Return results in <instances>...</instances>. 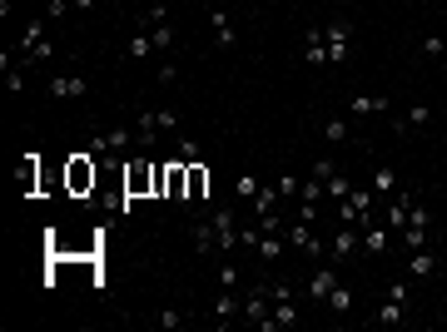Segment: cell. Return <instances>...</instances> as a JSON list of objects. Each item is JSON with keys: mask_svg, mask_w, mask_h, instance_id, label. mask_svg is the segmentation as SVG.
Wrapping results in <instances>:
<instances>
[{"mask_svg": "<svg viewBox=\"0 0 447 332\" xmlns=\"http://www.w3.org/2000/svg\"><path fill=\"white\" fill-rule=\"evenodd\" d=\"M358 248H363V228H358V223H343V228L333 233V243H328V263H348Z\"/></svg>", "mask_w": 447, "mask_h": 332, "instance_id": "3", "label": "cell"}, {"mask_svg": "<svg viewBox=\"0 0 447 332\" xmlns=\"http://www.w3.org/2000/svg\"><path fill=\"white\" fill-rule=\"evenodd\" d=\"M70 16V0H50V20H65Z\"/></svg>", "mask_w": 447, "mask_h": 332, "instance_id": "38", "label": "cell"}, {"mask_svg": "<svg viewBox=\"0 0 447 332\" xmlns=\"http://www.w3.org/2000/svg\"><path fill=\"white\" fill-rule=\"evenodd\" d=\"M328 307H333V312H353V292H348V287L338 283V287L328 292Z\"/></svg>", "mask_w": 447, "mask_h": 332, "instance_id": "29", "label": "cell"}, {"mask_svg": "<svg viewBox=\"0 0 447 332\" xmlns=\"http://www.w3.org/2000/svg\"><path fill=\"white\" fill-rule=\"evenodd\" d=\"M219 287H239V268H234V263L219 268Z\"/></svg>", "mask_w": 447, "mask_h": 332, "instance_id": "35", "label": "cell"}, {"mask_svg": "<svg viewBox=\"0 0 447 332\" xmlns=\"http://www.w3.org/2000/svg\"><path fill=\"white\" fill-rule=\"evenodd\" d=\"M323 189H328V198H348V194H353V184H348L343 174H333V179H328Z\"/></svg>", "mask_w": 447, "mask_h": 332, "instance_id": "32", "label": "cell"}, {"mask_svg": "<svg viewBox=\"0 0 447 332\" xmlns=\"http://www.w3.org/2000/svg\"><path fill=\"white\" fill-rule=\"evenodd\" d=\"M303 60H308V65H328V45H323V30H308V35H303Z\"/></svg>", "mask_w": 447, "mask_h": 332, "instance_id": "15", "label": "cell"}, {"mask_svg": "<svg viewBox=\"0 0 447 332\" xmlns=\"http://www.w3.org/2000/svg\"><path fill=\"white\" fill-rule=\"evenodd\" d=\"M209 25H214V45H219V50H234V45H239V35H234V16L224 11V6L209 11Z\"/></svg>", "mask_w": 447, "mask_h": 332, "instance_id": "6", "label": "cell"}, {"mask_svg": "<svg viewBox=\"0 0 447 332\" xmlns=\"http://www.w3.org/2000/svg\"><path fill=\"white\" fill-rule=\"evenodd\" d=\"M45 95H50V100H80V95H90V80L60 75V80H45Z\"/></svg>", "mask_w": 447, "mask_h": 332, "instance_id": "7", "label": "cell"}, {"mask_svg": "<svg viewBox=\"0 0 447 332\" xmlns=\"http://www.w3.org/2000/svg\"><path fill=\"white\" fill-rule=\"evenodd\" d=\"M427 119H432V105H412V109H407V114H402L393 129H397V134H407V129H422Z\"/></svg>", "mask_w": 447, "mask_h": 332, "instance_id": "18", "label": "cell"}, {"mask_svg": "<svg viewBox=\"0 0 447 332\" xmlns=\"http://www.w3.org/2000/svg\"><path fill=\"white\" fill-rule=\"evenodd\" d=\"M149 55H154V40H149V30H139L129 40V60H149Z\"/></svg>", "mask_w": 447, "mask_h": 332, "instance_id": "26", "label": "cell"}, {"mask_svg": "<svg viewBox=\"0 0 447 332\" xmlns=\"http://www.w3.org/2000/svg\"><path fill=\"white\" fill-rule=\"evenodd\" d=\"M269 312H274V297H269V292H244V312H239L244 322L264 327V317H269Z\"/></svg>", "mask_w": 447, "mask_h": 332, "instance_id": "9", "label": "cell"}, {"mask_svg": "<svg viewBox=\"0 0 447 332\" xmlns=\"http://www.w3.org/2000/svg\"><path fill=\"white\" fill-rule=\"evenodd\" d=\"M358 228H363V248H368V253H388V243H393V228H388V223H368V218H363Z\"/></svg>", "mask_w": 447, "mask_h": 332, "instance_id": "12", "label": "cell"}, {"mask_svg": "<svg viewBox=\"0 0 447 332\" xmlns=\"http://www.w3.org/2000/svg\"><path fill=\"white\" fill-rule=\"evenodd\" d=\"M179 159H184V164H199V159H204V149H199L189 134H179Z\"/></svg>", "mask_w": 447, "mask_h": 332, "instance_id": "30", "label": "cell"}, {"mask_svg": "<svg viewBox=\"0 0 447 332\" xmlns=\"http://www.w3.org/2000/svg\"><path fill=\"white\" fill-rule=\"evenodd\" d=\"M432 268H437V253H432V248H417V253L407 258V278H427Z\"/></svg>", "mask_w": 447, "mask_h": 332, "instance_id": "19", "label": "cell"}, {"mask_svg": "<svg viewBox=\"0 0 447 332\" xmlns=\"http://www.w3.org/2000/svg\"><path fill=\"white\" fill-rule=\"evenodd\" d=\"M194 253H219V233H214V218L194 223Z\"/></svg>", "mask_w": 447, "mask_h": 332, "instance_id": "16", "label": "cell"}, {"mask_svg": "<svg viewBox=\"0 0 447 332\" xmlns=\"http://www.w3.org/2000/svg\"><path fill=\"white\" fill-rule=\"evenodd\" d=\"M348 109H353V114H383V109H388V100H383V95H358Z\"/></svg>", "mask_w": 447, "mask_h": 332, "instance_id": "22", "label": "cell"}, {"mask_svg": "<svg viewBox=\"0 0 447 332\" xmlns=\"http://www.w3.org/2000/svg\"><path fill=\"white\" fill-rule=\"evenodd\" d=\"M129 139H139V134H129V129H110V134L90 139V154H120V149H129Z\"/></svg>", "mask_w": 447, "mask_h": 332, "instance_id": "10", "label": "cell"}, {"mask_svg": "<svg viewBox=\"0 0 447 332\" xmlns=\"http://www.w3.org/2000/svg\"><path fill=\"white\" fill-rule=\"evenodd\" d=\"M174 129H179V114H174V109H144L139 124H134L139 144H154L159 134H174Z\"/></svg>", "mask_w": 447, "mask_h": 332, "instance_id": "1", "label": "cell"}, {"mask_svg": "<svg viewBox=\"0 0 447 332\" xmlns=\"http://www.w3.org/2000/svg\"><path fill=\"white\" fill-rule=\"evenodd\" d=\"M313 179H323V184H328V179H333V164H328V159H318V164H313Z\"/></svg>", "mask_w": 447, "mask_h": 332, "instance_id": "39", "label": "cell"}, {"mask_svg": "<svg viewBox=\"0 0 447 332\" xmlns=\"http://www.w3.org/2000/svg\"><path fill=\"white\" fill-rule=\"evenodd\" d=\"M279 198H284V194H279V184H264V189L254 194V213H259V218H264V213H274V208H279Z\"/></svg>", "mask_w": 447, "mask_h": 332, "instance_id": "20", "label": "cell"}, {"mask_svg": "<svg viewBox=\"0 0 447 332\" xmlns=\"http://www.w3.org/2000/svg\"><path fill=\"white\" fill-rule=\"evenodd\" d=\"M348 40H353V25L348 20H333L323 30V45H328V65H343L348 60Z\"/></svg>", "mask_w": 447, "mask_h": 332, "instance_id": "4", "label": "cell"}, {"mask_svg": "<svg viewBox=\"0 0 447 332\" xmlns=\"http://www.w3.org/2000/svg\"><path fill=\"white\" fill-rule=\"evenodd\" d=\"M417 50H422L427 60H432V55H442V50H447V35H427V40L417 45Z\"/></svg>", "mask_w": 447, "mask_h": 332, "instance_id": "33", "label": "cell"}, {"mask_svg": "<svg viewBox=\"0 0 447 332\" xmlns=\"http://www.w3.org/2000/svg\"><path fill=\"white\" fill-rule=\"evenodd\" d=\"M338 287V273L333 268H318V273H308V297L313 302H328V292Z\"/></svg>", "mask_w": 447, "mask_h": 332, "instance_id": "14", "label": "cell"}, {"mask_svg": "<svg viewBox=\"0 0 447 332\" xmlns=\"http://www.w3.org/2000/svg\"><path fill=\"white\" fill-rule=\"evenodd\" d=\"M407 223H417V228H427L432 218H427V208H422V203H412V208H407Z\"/></svg>", "mask_w": 447, "mask_h": 332, "instance_id": "37", "label": "cell"}, {"mask_svg": "<svg viewBox=\"0 0 447 332\" xmlns=\"http://www.w3.org/2000/svg\"><path fill=\"white\" fill-rule=\"evenodd\" d=\"M209 218H214V233H219V253H234V248H239V228H244V223H234V213H229V208H214Z\"/></svg>", "mask_w": 447, "mask_h": 332, "instance_id": "5", "label": "cell"}, {"mask_svg": "<svg viewBox=\"0 0 447 332\" xmlns=\"http://www.w3.org/2000/svg\"><path fill=\"white\" fill-rule=\"evenodd\" d=\"M239 312H244V292H239V287H224L219 302H214V322L224 327V322H234Z\"/></svg>", "mask_w": 447, "mask_h": 332, "instance_id": "8", "label": "cell"}, {"mask_svg": "<svg viewBox=\"0 0 447 332\" xmlns=\"http://www.w3.org/2000/svg\"><path fill=\"white\" fill-rule=\"evenodd\" d=\"M284 238H289L298 253H308V258H323V238L313 233V218H298V223H289V228H284Z\"/></svg>", "mask_w": 447, "mask_h": 332, "instance_id": "2", "label": "cell"}, {"mask_svg": "<svg viewBox=\"0 0 447 332\" xmlns=\"http://www.w3.org/2000/svg\"><path fill=\"white\" fill-rule=\"evenodd\" d=\"M144 30H149L154 50H169V45H174V25H169V20H159V25H144Z\"/></svg>", "mask_w": 447, "mask_h": 332, "instance_id": "24", "label": "cell"}, {"mask_svg": "<svg viewBox=\"0 0 447 332\" xmlns=\"http://www.w3.org/2000/svg\"><path fill=\"white\" fill-rule=\"evenodd\" d=\"M70 11H85V16H90V11H95V0H70Z\"/></svg>", "mask_w": 447, "mask_h": 332, "instance_id": "40", "label": "cell"}, {"mask_svg": "<svg viewBox=\"0 0 447 332\" xmlns=\"http://www.w3.org/2000/svg\"><path fill=\"white\" fill-rule=\"evenodd\" d=\"M154 322H159V327H164V332H169V327H179V322H184V312H179V307H164V312H159V317H154Z\"/></svg>", "mask_w": 447, "mask_h": 332, "instance_id": "34", "label": "cell"}, {"mask_svg": "<svg viewBox=\"0 0 447 332\" xmlns=\"http://www.w3.org/2000/svg\"><path fill=\"white\" fill-rule=\"evenodd\" d=\"M259 189H264V184H259L254 174H239V179H234V194H239V198H249V203H254V194H259Z\"/></svg>", "mask_w": 447, "mask_h": 332, "instance_id": "28", "label": "cell"}, {"mask_svg": "<svg viewBox=\"0 0 447 332\" xmlns=\"http://www.w3.org/2000/svg\"><path fill=\"white\" fill-rule=\"evenodd\" d=\"M402 243H407V253H417V248H427V243H432V233H427V228H417V223H407V228H402Z\"/></svg>", "mask_w": 447, "mask_h": 332, "instance_id": "25", "label": "cell"}, {"mask_svg": "<svg viewBox=\"0 0 447 332\" xmlns=\"http://www.w3.org/2000/svg\"><path fill=\"white\" fill-rule=\"evenodd\" d=\"M204 189H209V174H204V164H189V198H184V203L204 198Z\"/></svg>", "mask_w": 447, "mask_h": 332, "instance_id": "23", "label": "cell"}, {"mask_svg": "<svg viewBox=\"0 0 447 332\" xmlns=\"http://www.w3.org/2000/svg\"><path fill=\"white\" fill-rule=\"evenodd\" d=\"M298 189H303V184H298L294 174H284V179H279V194H284V198H298Z\"/></svg>", "mask_w": 447, "mask_h": 332, "instance_id": "36", "label": "cell"}, {"mask_svg": "<svg viewBox=\"0 0 447 332\" xmlns=\"http://www.w3.org/2000/svg\"><path fill=\"white\" fill-rule=\"evenodd\" d=\"M368 189L378 194V198H393V194H402V179H397V169H373V179H368Z\"/></svg>", "mask_w": 447, "mask_h": 332, "instance_id": "11", "label": "cell"}, {"mask_svg": "<svg viewBox=\"0 0 447 332\" xmlns=\"http://www.w3.org/2000/svg\"><path fill=\"white\" fill-rule=\"evenodd\" d=\"M323 194H328V189H323V179H308V184L298 189V198H303V203H318Z\"/></svg>", "mask_w": 447, "mask_h": 332, "instance_id": "31", "label": "cell"}, {"mask_svg": "<svg viewBox=\"0 0 447 332\" xmlns=\"http://www.w3.org/2000/svg\"><path fill=\"white\" fill-rule=\"evenodd\" d=\"M254 253H259L264 263H279V258H284V233H259Z\"/></svg>", "mask_w": 447, "mask_h": 332, "instance_id": "17", "label": "cell"}, {"mask_svg": "<svg viewBox=\"0 0 447 332\" xmlns=\"http://www.w3.org/2000/svg\"><path fill=\"white\" fill-rule=\"evenodd\" d=\"M294 322H298V307H294V297H284V302H274V312L264 317L259 332H279V327H294Z\"/></svg>", "mask_w": 447, "mask_h": 332, "instance_id": "13", "label": "cell"}, {"mask_svg": "<svg viewBox=\"0 0 447 332\" xmlns=\"http://www.w3.org/2000/svg\"><path fill=\"white\" fill-rule=\"evenodd\" d=\"M323 134H328V144H348L353 124H348V119H328V124H323Z\"/></svg>", "mask_w": 447, "mask_h": 332, "instance_id": "27", "label": "cell"}, {"mask_svg": "<svg viewBox=\"0 0 447 332\" xmlns=\"http://www.w3.org/2000/svg\"><path fill=\"white\" fill-rule=\"evenodd\" d=\"M378 322H383V327H397V322H407V302H393V297H388V302L378 307Z\"/></svg>", "mask_w": 447, "mask_h": 332, "instance_id": "21", "label": "cell"}]
</instances>
